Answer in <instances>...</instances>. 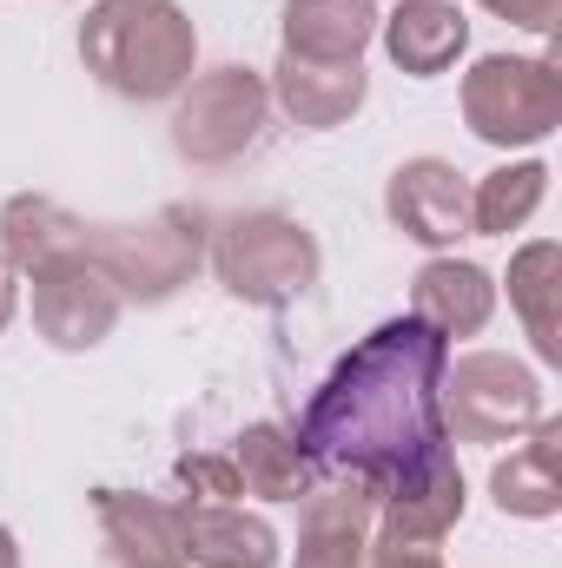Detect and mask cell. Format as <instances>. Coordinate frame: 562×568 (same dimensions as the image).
Listing matches in <instances>:
<instances>
[{"label":"cell","mask_w":562,"mask_h":568,"mask_svg":"<svg viewBox=\"0 0 562 568\" xmlns=\"http://www.w3.org/2000/svg\"><path fill=\"white\" fill-rule=\"evenodd\" d=\"M443 364H450V344L430 324H418V317L378 324L358 351L338 357V371L311 390L304 417L291 429L298 449L311 456V469L358 476V483L384 489L398 469L443 449L450 443L443 417H436Z\"/></svg>","instance_id":"1"},{"label":"cell","mask_w":562,"mask_h":568,"mask_svg":"<svg viewBox=\"0 0 562 568\" xmlns=\"http://www.w3.org/2000/svg\"><path fill=\"white\" fill-rule=\"evenodd\" d=\"M80 67L120 100H179L199 73V27L179 0H93L80 20Z\"/></svg>","instance_id":"2"},{"label":"cell","mask_w":562,"mask_h":568,"mask_svg":"<svg viewBox=\"0 0 562 568\" xmlns=\"http://www.w3.org/2000/svg\"><path fill=\"white\" fill-rule=\"evenodd\" d=\"M212 272L239 304L284 311V304H298L318 284L324 252L291 212H232L212 232Z\"/></svg>","instance_id":"3"},{"label":"cell","mask_w":562,"mask_h":568,"mask_svg":"<svg viewBox=\"0 0 562 568\" xmlns=\"http://www.w3.org/2000/svg\"><path fill=\"white\" fill-rule=\"evenodd\" d=\"M87 258L120 284L127 304H165L205 265V219L185 205H152L127 225H87Z\"/></svg>","instance_id":"4"},{"label":"cell","mask_w":562,"mask_h":568,"mask_svg":"<svg viewBox=\"0 0 562 568\" xmlns=\"http://www.w3.org/2000/svg\"><path fill=\"white\" fill-rule=\"evenodd\" d=\"M463 126L496 152L543 145L562 126V67L550 53H483L463 73Z\"/></svg>","instance_id":"5"},{"label":"cell","mask_w":562,"mask_h":568,"mask_svg":"<svg viewBox=\"0 0 562 568\" xmlns=\"http://www.w3.org/2000/svg\"><path fill=\"white\" fill-rule=\"evenodd\" d=\"M436 417L456 443H516L543 424V377L503 351H463L443 364Z\"/></svg>","instance_id":"6"},{"label":"cell","mask_w":562,"mask_h":568,"mask_svg":"<svg viewBox=\"0 0 562 568\" xmlns=\"http://www.w3.org/2000/svg\"><path fill=\"white\" fill-rule=\"evenodd\" d=\"M265 120H272V87L259 67L192 73L172 106V152L192 165H232L265 140Z\"/></svg>","instance_id":"7"},{"label":"cell","mask_w":562,"mask_h":568,"mask_svg":"<svg viewBox=\"0 0 562 568\" xmlns=\"http://www.w3.org/2000/svg\"><path fill=\"white\" fill-rule=\"evenodd\" d=\"M27 278H33V331L53 351H100L127 311L120 284L93 258H53V265H33Z\"/></svg>","instance_id":"8"},{"label":"cell","mask_w":562,"mask_h":568,"mask_svg":"<svg viewBox=\"0 0 562 568\" xmlns=\"http://www.w3.org/2000/svg\"><path fill=\"white\" fill-rule=\"evenodd\" d=\"M384 212H391V225L423 245V252H456L463 239H476V225H470V179L450 165V159H404L398 172H391V185H384Z\"/></svg>","instance_id":"9"},{"label":"cell","mask_w":562,"mask_h":568,"mask_svg":"<svg viewBox=\"0 0 562 568\" xmlns=\"http://www.w3.org/2000/svg\"><path fill=\"white\" fill-rule=\"evenodd\" d=\"M456 523H463V469H456L450 449H430L423 463L398 469L378 489V529H384V542H423V549H436Z\"/></svg>","instance_id":"10"},{"label":"cell","mask_w":562,"mask_h":568,"mask_svg":"<svg viewBox=\"0 0 562 568\" xmlns=\"http://www.w3.org/2000/svg\"><path fill=\"white\" fill-rule=\"evenodd\" d=\"M265 87H272V106H284V120L304 126V133H338L371 100L364 60H298V53H279Z\"/></svg>","instance_id":"11"},{"label":"cell","mask_w":562,"mask_h":568,"mask_svg":"<svg viewBox=\"0 0 562 568\" xmlns=\"http://www.w3.org/2000/svg\"><path fill=\"white\" fill-rule=\"evenodd\" d=\"M93 516H100V536L113 549V568H192L185 562V503L100 489Z\"/></svg>","instance_id":"12"},{"label":"cell","mask_w":562,"mask_h":568,"mask_svg":"<svg viewBox=\"0 0 562 568\" xmlns=\"http://www.w3.org/2000/svg\"><path fill=\"white\" fill-rule=\"evenodd\" d=\"M411 317L430 324L443 344L450 337H476L490 317H496V278L456 252H436L430 265H418L411 278Z\"/></svg>","instance_id":"13"},{"label":"cell","mask_w":562,"mask_h":568,"mask_svg":"<svg viewBox=\"0 0 562 568\" xmlns=\"http://www.w3.org/2000/svg\"><path fill=\"white\" fill-rule=\"evenodd\" d=\"M378 40H384V53H391L398 73L436 80V73H450V67L463 60L470 20H463L456 0H398V7L378 20Z\"/></svg>","instance_id":"14"},{"label":"cell","mask_w":562,"mask_h":568,"mask_svg":"<svg viewBox=\"0 0 562 568\" xmlns=\"http://www.w3.org/2000/svg\"><path fill=\"white\" fill-rule=\"evenodd\" d=\"M490 496L503 516H523V523H550L562 516V424H543L523 436V449H510L496 469H490Z\"/></svg>","instance_id":"15"},{"label":"cell","mask_w":562,"mask_h":568,"mask_svg":"<svg viewBox=\"0 0 562 568\" xmlns=\"http://www.w3.org/2000/svg\"><path fill=\"white\" fill-rule=\"evenodd\" d=\"M185 562L192 568H279V529L239 503H185Z\"/></svg>","instance_id":"16"},{"label":"cell","mask_w":562,"mask_h":568,"mask_svg":"<svg viewBox=\"0 0 562 568\" xmlns=\"http://www.w3.org/2000/svg\"><path fill=\"white\" fill-rule=\"evenodd\" d=\"M378 0H284L279 33L298 60H364L378 40Z\"/></svg>","instance_id":"17"},{"label":"cell","mask_w":562,"mask_h":568,"mask_svg":"<svg viewBox=\"0 0 562 568\" xmlns=\"http://www.w3.org/2000/svg\"><path fill=\"white\" fill-rule=\"evenodd\" d=\"M0 252L20 278L33 265H53V258H87V219H73L47 192H13L0 205Z\"/></svg>","instance_id":"18"},{"label":"cell","mask_w":562,"mask_h":568,"mask_svg":"<svg viewBox=\"0 0 562 568\" xmlns=\"http://www.w3.org/2000/svg\"><path fill=\"white\" fill-rule=\"evenodd\" d=\"M232 469H239L245 496H265V503H298V496L318 483L311 456L298 449V436H291L284 424H245L239 429V443H232Z\"/></svg>","instance_id":"19"},{"label":"cell","mask_w":562,"mask_h":568,"mask_svg":"<svg viewBox=\"0 0 562 568\" xmlns=\"http://www.w3.org/2000/svg\"><path fill=\"white\" fill-rule=\"evenodd\" d=\"M543 199H550V165L543 159H510V165H496L470 185V225H476V239H510L536 219Z\"/></svg>","instance_id":"20"},{"label":"cell","mask_w":562,"mask_h":568,"mask_svg":"<svg viewBox=\"0 0 562 568\" xmlns=\"http://www.w3.org/2000/svg\"><path fill=\"white\" fill-rule=\"evenodd\" d=\"M556 239H536V245H523L516 258H510V304H516V317H523V331H530V344H536V357L543 364H556L562 357V331H556Z\"/></svg>","instance_id":"21"},{"label":"cell","mask_w":562,"mask_h":568,"mask_svg":"<svg viewBox=\"0 0 562 568\" xmlns=\"http://www.w3.org/2000/svg\"><path fill=\"white\" fill-rule=\"evenodd\" d=\"M371 556V536L351 529V523H298V562L291 568H364Z\"/></svg>","instance_id":"22"},{"label":"cell","mask_w":562,"mask_h":568,"mask_svg":"<svg viewBox=\"0 0 562 568\" xmlns=\"http://www.w3.org/2000/svg\"><path fill=\"white\" fill-rule=\"evenodd\" d=\"M179 483H185L199 503H232V496H245L232 456H179Z\"/></svg>","instance_id":"23"},{"label":"cell","mask_w":562,"mask_h":568,"mask_svg":"<svg viewBox=\"0 0 562 568\" xmlns=\"http://www.w3.org/2000/svg\"><path fill=\"white\" fill-rule=\"evenodd\" d=\"M476 7H490L496 20H510L523 33H556L562 20V0H476Z\"/></svg>","instance_id":"24"},{"label":"cell","mask_w":562,"mask_h":568,"mask_svg":"<svg viewBox=\"0 0 562 568\" xmlns=\"http://www.w3.org/2000/svg\"><path fill=\"white\" fill-rule=\"evenodd\" d=\"M364 568H443V556L423 549V542H378V549L364 556Z\"/></svg>","instance_id":"25"},{"label":"cell","mask_w":562,"mask_h":568,"mask_svg":"<svg viewBox=\"0 0 562 568\" xmlns=\"http://www.w3.org/2000/svg\"><path fill=\"white\" fill-rule=\"evenodd\" d=\"M13 311H20V272H13L7 252H0V331L13 324Z\"/></svg>","instance_id":"26"},{"label":"cell","mask_w":562,"mask_h":568,"mask_svg":"<svg viewBox=\"0 0 562 568\" xmlns=\"http://www.w3.org/2000/svg\"><path fill=\"white\" fill-rule=\"evenodd\" d=\"M0 568H20V542H13V529L0 523Z\"/></svg>","instance_id":"27"}]
</instances>
